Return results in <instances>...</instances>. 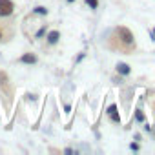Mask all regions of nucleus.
<instances>
[{
    "instance_id": "f257e3e1",
    "label": "nucleus",
    "mask_w": 155,
    "mask_h": 155,
    "mask_svg": "<svg viewBox=\"0 0 155 155\" xmlns=\"http://www.w3.org/2000/svg\"><path fill=\"white\" fill-rule=\"evenodd\" d=\"M111 40L117 42V46H113V49H119V51H124V53L135 51V48H137L133 33H131L128 28H124V26H119V28L113 29Z\"/></svg>"
},
{
    "instance_id": "f03ea898",
    "label": "nucleus",
    "mask_w": 155,
    "mask_h": 155,
    "mask_svg": "<svg viewBox=\"0 0 155 155\" xmlns=\"http://www.w3.org/2000/svg\"><path fill=\"white\" fill-rule=\"evenodd\" d=\"M15 13V2L13 0H0V18H8Z\"/></svg>"
},
{
    "instance_id": "7ed1b4c3",
    "label": "nucleus",
    "mask_w": 155,
    "mask_h": 155,
    "mask_svg": "<svg viewBox=\"0 0 155 155\" xmlns=\"http://www.w3.org/2000/svg\"><path fill=\"white\" fill-rule=\"evenodd\" d=\"M58 40H60V31H58V29H48V33H46V42H48V46H55Z\"/></svg>"
},
{
    "instance_id": "20e7f679",
    "label": "nucleus",
    "mask_w": 155,
    "mask_h": 155,
    "mask_svg": "<svg viewBox=\"0 0 155 155\" xmlns=\"http://www.w3.org/2000/svg\"><path fill=\"white\" fill-rule=\"evenodd\" d=\"M17 62H20V64H28V66H31V64H37L38 62V57L33 53V51H28V53H24Z\"/></svg>"
},
{
    "instance_id": "39448f33",
    "label": "nucleus",
    "mask_w": 155,
    "mask_h": 155,
    "mask_svg": "<svg viewBox=\"0 0 155 155\" xmlns=\"http://www.w3.org/2000/svg\"><path fill=\"white\" fill-rule=\"evenodd\" d=\"M108 115H110V120H111L113 124H120V115H119V111H117V104H111V106L108 108Z\"/></svg>"
},
{
    "instance_id": "423d86ee",
    "label": "nucleus",
    "mask_w": 155,
    "mask_h": 155,
    "mask_svg": "<svg viewBox=\"0 0 155 155\" xmlns=\"http://www.w3.org/2000/svg\"><path fill=\"white\" fill-rule=\"evenodd\" d=\"M115 69H117L119 75H124V77H128V75L131 73V68H130V64H126V62H119V64L115 66Z\"/></svg>"
},
{
    "instance_id": "0eeeda50",
    "label": "nucleus",
    "mask_w": 155,
    "mask_h": 155,
    "mask_svg": "<svg viewBox=\"0 0 155 155\" xmlns=\"http://www.w3.org/2000/svg\"><path fill=\"white\" fill-rule=\"evenodd\" d=\"M11 38V29H8L6 24H0V42H6Z\"/></svg>"
},
{
    "instance_id": "6e6552de",
    "label": "nucleus",
    "mask_w": 155,
    "mask_h": 155,
    "mask_svg": "<svg viewBox=\"0 0 155 155\" xmlns=\"http://www.w3.org/2000/svg\"><path fill=\"white\" fill-rule=\"evenodd\" d=\"M48 29H49V26H48V24H40V28H38V31L33 35V38H35V40H40V38L48 33Z\"/></svg>"
},
{
    "instance_id": "1a4fd4ad",
    "label": "nucleus",
    "mask_w": 155,
    "mask_h": 155,
    "mask_svg": "<svg viewBox=\"0 0 155 155\" xmlns=\"http://www.w3.org/2000/svg\"><path fill=\"white\" fill-rule=\"evenodd\" d=\"M48 13H49V9H48L46 6H37V8L33 9V15H35V17H48Z\"/></svg>"
},
{
    "instance_id": "9d476101",
    "label": "nucleus",
    "mask_w": 155,
    "mask_h": 155,
    "mask_svg": "<svg viewBox=\"0 0 155 155\" xmlns=\"http://www.w3.org/2000/svg\"><path fill=\"white\" fill-rule=\"evenodd\" d=\"M86 4L90 6V9H97L99 8V0H86Z\"/></svg>"
},
{
    "instance_id": "9b49d317",
    "label": "nucleus",
    "mask_w": 155,
    "mask_h": 155,
    "mask_svg": "<svg viewBox=\"0 0 155 155\" xmlns=\"http://www.w3.org/2000/svg\"><path fill=\"white\" fill-rule=\"evenodd\" d=\"M135 119H137L139 122H142V120H144V113H142V110H140V108H137V111H135Z\"/></svg>"
},
{
    "instance_id": "f8f14e48",
    "label": "nucleus",
    "mask_w": 155,
    "mask_h": 155,
    "mask_svg": "<svg viewBox=\"0 0 155 155\" xmlns=\"http://www.w3.org/2000/svg\"><path fill=\"white\" fill-rule=\"evenodd\" d=\"M130 148H131V150H135V151H137V150H139V148H140V146H139V142H131V144H130Z\"/></svg>"
},
{
    "instance_id": "ddd939ff",
    "label": "nucleus",
    "mask_w": 155,
    "mask_h": 155,
    "mask_svg": "<svg viewBox=\"0 0 155 155\" xmlns=\"http://www.w3.org/2000/svg\"><path fill=\"white\" fill-rule=\"evenodd\" d=\"M66 2H68V4H73V2H75V0H66Z\"/></svg>"
},
{
    "instance_id": "4468645a",
    "label": "nucleus",
    "mask_w": 155,
    "mask_h": 155,
    "mask_svg": "<svg viewBox=\"0 0 155 155\" xmlns=\"http://www.w3.org/2000/svg\"><path fill=\"white\" fill-rule=\"evenodd\" d=\"M153 33H155V29H153Z\"/></svg>"
}]
</instances>
